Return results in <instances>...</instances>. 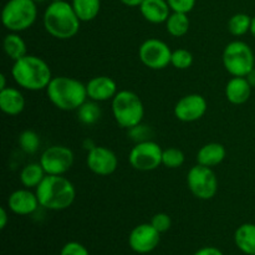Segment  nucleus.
<instances>
[{
    "label": "nucleus",
    "instance_id": "obj_1",
    "mask_svg": "<svg viewBox=\"0 0 255 255\" xmlns=\"http://www.w3.org/2000/svg\"><path fill=\"white\" fill-rule=\"evenodd\" d=\"M11 76L15 84L21 89L27 91H41L49 86L52 80V72L44 59L27 54L14 61Z\"/></svg>",
    "mask_w": 255,
    "mask_h": 255
},
{
    "label": "nucleus",
    "instance_id": "obj_2",
    "mask_svg": "<svg viewBox=\"0 0 255 255\" xmlns=\"http://www.w3.org/2000/svg\"><path fill=\"white\" fill-rule=\"evenodd\" d=\"M40 207L49 211H64L72 206L76 198V189L72 182L64 176L46 174L35 188Z\"/></svg>",
    "mask_w": 255,
    "mask_h": 255
},
{
    "label": "nucleus",
    "instance_id": "obj_3",
    "mask_svg": "<svg viewBox=\"0 0 255 255\" xmlns=\"http://www.w3.org/2000/svg\"><path fill=\"white\" fill-rule=\"evenodd\" d=\"M44 27L49 35L59 40H69L76 36L81 20L77 17L71 2L51 1L42 16Z\"/></svg>",
    "mask_w": 255,
    "mask_h": 255
},
{
    "label": "nucleus",
    "instance_id": "obj_4",
    "mask_svg": "<svg viewBox=\"0 0 255 255\" xmlns=\"http://www.w3.org/2000/svg\"><path fill=\"white\" fill-rule=\"evenodd\" d=\"M45 91L49 101L61 111H77L89 99L86 85L69 76L52 77Z\"/></svg>",
    "mask_w": 255,
    "mask_h": 255
},
{
    "label": "nucleus",
    "instance_id": "obj_5",
    "mask_svg": "<svg viewBox=\"0 0 255 255\" xmlns=\"http://www.w3.org/2000/svg\"><path fill=\"white\" fill-rule=\"evenodd\" d=\"M111 101L112 115L120 127L129 129L141 124L144 116V106L138 95L129 90H121Z\"/></svg>",
    "mask_w": 255,
    "mask_h": 255
},
{
    "label": "nucleus",
    "instance_id": "obj_6",
    "mask_svg": "<svg viewBox=\"0 0 255 255\" xmlns=\"http://www.w3.org/2000/svg\"><path fill=\"white\" fill-rule=\"evenodd\" d=\"M37 2L34 0H7L1 11V21L10 32L30 29L37 19Z\"/></svg>",
    "mask_w": 255,
    "mask_h": 255
},
{
    "label": "nucleus",
    "instance_id": "obj_7",
    "mask_svg": "<svg viewBox=\"0 0 255 255\" xmlns=\"http://www.w3.org/2000/svg\"><path fill=\"white\" fill-rule=\"evenodd\" d=\"M223 66L234 77H246L255 67V56L247 42L234 40L223 50Z\"/></svg>",
    "mask_w": 255,
    "mask_h": 255
},
{
    "label": "nucleus",
    "instance_id": "obj_8",
    "mask_svg": "<svg viewBox=\"0 0 255 255\" xmlns=\"http://www.w3.org/2000/svg\"><path fill=\"white\" fill-rule=\"evenodd\" d=\"M187 186L196 198L208 201L218 192V178L211 167L197 163L188 171Z\"/></svg>",
    "mask_w": 255,
    "mask_h": 255
},
{
    "label": "nucleus",
    "instance_id": "obj_9",
    "mask_svg": "<svg viewBox=\"0 0 255 255\" xmlns=\"http://www.w3.org/2000/svg\"><path fill=\"white\" fill-rule=\"evenodd\" d=\"M163 149L157 142L147 141L137 142L128 154V162L132 168L141 172L154 171L162 164Z\"/></svg>",
    "mask_w": 255,
    "mask_h": 255
},
{
    "label": "nucleus",
    "instance_id": "obj_10",
    "mask_svg": "<svg viewBox=\"0 0 255 255\" xmlns=\"http://www.w3.org/2000/svg\"><path fill=\"white\" fill-rule=\"evenodd\" d=\"M138 57L142 64L151 70H163L171 65L172 50L159 39L144 40L138 49Z\"/></svg>",
    "mask_w": 255,
    "mask_h": 255
},
{
    "label": "nucleus",
    "instance_id": "obj_11",
    "mask_svg": "<svg viewBox=\"0 0 255 255\" xmlns=\"http://www.w3.org/2000/svg\"><path fill=\"white\" fill-rule=\"evenodd\" d=\"M74 152L66 146L55 144L47 147L40 157V164L46 174L51 176H64L74 164Z\"/></svg>",
    "mask_w": 255,
    "mask_h": 255
},
{
    "label": "nucleus",
    "instance_id": "obj_12",
    "mask_svg": "<svg viewBox=\"0 0 255 255\" xmlns=\"http://www.w3.org/2000/svg\"><path fill=\"white\" fill-rule=\"evenodd\" d=\"M86 164L92 173L100 177H107L115 173L119 167L116 153L105 146H95L87 152Z\"/></svg>",
    "mask_w": 255,
    "mask_h": 255
},
{
    "label": "nucleus",
    "instance_id": "obj_13",
    "mask_svg": "<svg viewBox=\"0 0 255 255\" xmlns=\"http://www.w3.org/2000/svg\"><path fill=\"white\" fill-rule=\"evenodd\" d=\"M208 104L199 94H189L178 100L173 110L177 120L182 122H196L206 115Z\"/></svg>",
    "mask_w": 255,
    "mask_h": 255
},
{
    "label": "nucleus",
    "instance_id": "obj_14",
    "mask_svg": "<svg viewBox=\"0 0 255 255\" xmlns=\"http://www.w3.org/2000/svg\"><path fill=\"white\" fill-rule=\"evenodd\" d=\"M161 233L151 223H143L134 227L128 237L129 248L138 254H148L158 247Z\"/></svg>",
    "mask_w": 255,
    "mask_h": 255
},
{
    "label": "nucleus",
    "instance_id": "obj_15",
    "mask_svg": "<svg viewBox=\"0 0 255 255\" xmlns=\"http://www.w3.org/2000/svg\"><path fill=\"white\" fill-rule=\"evenodd\" d=\"M7 207L16 216H30L40 207L35 192L29 188H20L12 192L7 198Z\"/></svg>",
    "mask_w": 255,
    "mask_h": 255
},
{
    "label": "nucleus",
    "instance_id": "obj_16",
    "mask_svg": "<svg viewBox=\"0 0 255 255\" xmlns=\"http://www.w3.org/2000/svg\"><path fill=\"white\" fill-rule=\"evenodd\" d=\"M87 97L92 101L104 102L112 100L117 94V84L110 76H95L86 84Z\"/></svg>",
    "mask_w": 255,
    "mask_h": 255
},
{
    "label": "nucleus",
    "instance_id": "obj_17",
    "mask_svg": "<svg viewBox=\"0 0 255 255\" xmlns=\"http://www.w3.org/2000/svg\"><path fill=\"white\" fill-rule=\"evenodd\" d=\"M138 7L144 20L151 24H163L172 11L167 0H143Z\"/></svg>",
    "mask_w": 255,
    "mask_h": 255
},
{
    "label": "nucleus",
    "instance_id": "obj_18",
    "mask_svg": "<svg viewBox=\"0 0 255 255\" xmlns=\"http://www.w3.org/2000/svg\"><path fill=\"white\" fill-rule=\"evenodd\" d=\"M0 109L7 116H17L25 109V97L20 90L6 87L0 90Z\"/></svg>",
    "mask_w": 255,
    "mask_h": 255
},
{
    "label": "nucleus",
    "instance_id": "obj_19",
    "mask_svg": "<svg viewBox=\"0 0 255 255\" xmlns=\"http://www.w3.org/2000/svg\"><path fill=\"white\" fill-rule=\"evenodd\" d=\"M253 87L248 82L247 77H232L226 85V97L231 104L243 105L251 99Z\"/></svg>",
    "mask_w": 255,
    "mask_h": 255
},
{
    "label": "nucleus",
    "instance_id": "obj_20",
    "mask_svg": "<svg viewBox=\"0 0 255 255\" xmlns=\"http://www.w3.org/2000/svg\"><path fill=\"white\" fill-rule=\"evenodd\" d=\"M227 156L226 147L218 142H211L201 147L197 153V163L206 167H216L224 161Z\"/></svg>",
    "mask_w": 255,
    "mask_h": 255
},
{
    "label": "nucleus",
    "instance_id": "obj_21",
    "mask_svg": "<svg viewBox=\"0 0 255 255\" xmlns=\"http://www.w3.org/2000/svg\"><path fill=\"white\" fill-rule=\"evenodd\" d=\"M237 248L247 255H255V224L244 223L234 233Z\"/></svg>",
    "mask_w": 255,
    "mask_h": 255
},
{
    "label": "nucleus",
    "instance_id": "obj_22",
    "mask_svg": "<svg viewBox=\"0 0 255 255\" xmlns=\"http://www.w3.org/2000/svg\"><path fill=\"white\" fill-rule=\"evenodd\" d=\"M2 47H4L6 56L11 59L12 61H16V60L21 59L25 55H27L26 42L20 36L19 32H9L4 37Z\"/></svg>",
    "mask_w": 255,
    "mask_h": 255
},
{
    "label": "nucleus",
    "instance_id": "obj_23",
    "mask_svg": "<svg viewBox=\"0 0 255 255\" xmlns=\"http://www.w3.org/2000/svg\"><path fill=\"white\" fill-rule=\"evenodd\" d=\"M71 5L81 22L96 19L101 10V0H72Z\"/></svg>",
    "mask_w": 255,
    "mask_h": 255
},
{
    "label": "nucleus",
    "instance_id": "obj_24",
    "mask_svg": "<svg viewBox=\"0 0 255 255\" xmlns=\"http://www.w3.org/2000/svg\"><path fill=\"white\" fill-rule=\"evenodd\" d=\"M46 177V172L44 171L42 166L39 163H29L21 169L20 172V183L25 187V188H36L42 179Z\"/></svg>",
    "mask_w": 255,
    "mask_h": 255
},
{
    "label": "nucleus",
    "instance_id": "obj_25",
    "mask_svg": "<svg viewBox=\"0 0 255 255\" xmlns=\"http://www.w3.org/2000/svg\"><path fill=\"white\" fill-rule=\"evenodd\" d=\"M166 24L167 32L173 37H182L188 32L191 21H189L188 15L184 12L172 11L168 16Z\"/></svg>",
    "mask_w": 255,
    "mask_h": 255
},
{
    "label": "nucleus",
    "instance_id": "obj_26",
    "mask_svg": "<svg viewBox=\"0 0 255 255\" xmlns=\"http://www.w3.org/2000/svg\"><path fill=\"white\" fill-rule=\"evenodd\" d=\"M102 111L96 101H85L81 106L77 109V119L85 126H92L97 124L101 119Z\"/></svg>",
    "mask_w": 255,
    "mask_h": 255
},
{
    "label": "nucleus",
    "instance_id": "obj_27",
    "mask_svg": "<svg viewBox=\"0 0 255 255\" xmlns=\"http://www.w3.org/2000/svg\"><path fill=\"white\" fill-rule=\"evenodd\" d=\"M252 17L244 12L234 14L228 21V31L233 36H243L247 32L251 31Z\"/></svg>",
    "mask_w": 255,
    "mask_h": 255
},
{
    "label": "nucleus",
    "instance_id": "obj_28",
    "mask_svg": "<svg viewBox=\"0 0 255 255\" xmlns=\"http://www.w3.org/2000/svg\"><path fill=\"white\" fill-rule=\"evenodd\" d=\"M19 146L21 151H24L27 154H34L39 151V147L41 141H40L39 134L32 129H25L19 134Z\"/></svg>",
    "mask_w": 255,
    "mask_h": 255
},
{
    "label": "nucleus",
    "instance_id": "obj_29",
    "mask_svg": "<svg viewBox=\"0 0 255 255\" xmlns=\"http://www.w3.org/2000/svg\"><path fill=\"white\" fill-rule=\"evenodd\" d=\"M184 153L178 148L174 147H169V148L163 149V154H162V164L167 168L176 169L179 168L182 164L184 163Z\"/></svg>",
    "mask_w": 255,
    "mask_h": 255
},
{
    "label": "nucleus",
    "instance_id": "obj_30",
    "mask_svg": "<svg viewBox=\"0 0 255 255\" xmlns=\"http://www.w3.org/2000/svg\"><path fill=\"white\" fill-rule=\"evenodd\" d=\"M193 64V55L187 49H176L172 51L171 65L178 70H187Z\"/></svg>",
    "mask_w": 255,
    "mask_h": 255
},
{
    "label": "nucleus",
    "instance_id": "obj_31",
    "mask_svg": "<svg viewBox=\"0 0 255 255\" xmlns=\"http://www.w3.org/2000/svg\"><path fill=\"white\" fill-rule=\"evenodd\" d=\"M151 224L158 233H166L167 231H169L172 226L171 217L167 213H157L152 217Z\"/></svg>",
    "mask_w": 255,
    "mask_h": 255
},
{
    "label": "nucleus",
    "instance_id": "obj_32",
    "mask_svg": "<svg viewBox=\"0 0 255 255\" xmlns=\"http://www.w3.org/2000/svg\"><path fill=\"white\" fill-rule=\"evenodd\" d=\"M197 0H167L172 11L188 14L196 6Z\"/></svg>",
    "mask_w": 255,
    "mask_h": 255
},
{
    "label": "nucleus",
    "instance_id": "obj_33",
    "mask_svg": "<svg viewBox=\"0 0 255 255\" xmlns=\"http://www.w3.org/2000/svg\"><path fill=\"white\" fill-rule=\"evenodd\" d=\"M60 255H90L86 247L79 242H69L62 247Z\"/></svg>",
    "mask_w": 255,
    "mask_h": 255
},
{
    "label": "nucleus",
    "instance_id": "obj_34",
    "mask_svg": "<svg viewBox=\"0 0 255 255\" xmlns=\"http://www.w3.org/2000/svg\"><path fill=\"white\" fill-rule=\"evenodd\" d=\"M128 131L129 136H131L136 142H142L148 139L147 138V137H148V128H147V126H143V125H137V126L129 128Z\"/></svg>",
    "mask_w": 255,
    "mask_h": 255
},
{
    "label": "nucleus",
    "instance_id": "obj_35",
    "mask_svg": "<svg viewBox=\"0 0 255 255\" xmlns=\"http://www.w3.org/2000/svg\"><path fill=\"white\" fill-rule=\"evenodd\" d=\"M193 255H224L222 251H219L216 247H204V248L198 249Z\"/></svg>",
    "mask_w": 255,
    "mask_h": 255
},
{
    "label": "nucleus",
    "instance_id": "obj_36",
    "mask_svg": "<svg viewBox=\"0 0 255 255\" xmlns=\"http://www.w3.org/2000/svg\"><path fill=\"white\" fill-rule=\"evenodd\" d=\"M7 222H9V216H7L6 209H5V207H1L0 208V229H4Z\"/></svg>",
    "mask_w": 255,
    "mask_h": 255
},
{
    "label": "nucleus",
    "instance_id": "obj_37",
    "mask_svg": "<svg viewBox=\"0 0 255 255\" xmlns=\"http://www.w3.org/2000/svg\"><path fill=\"white\" fill-rule=\"evenodd\" d=\"M120 1H121L124 5H126V6L136 7V6H139L143 0H120Z\"/></svg>",
    "mask_w": 255,
    "mask_h": 255
},
{
    "label": "nucleus",
    "instance_id": "obj_38",
    "mask_svg": "<svg viewBox=\"0 0 255 255\" xmlns=\"http://www.w3.org/2000/svg\"><path fill=\"white\" fill-rule=\"evenodd\" d=\"M247 80H248V82L251 84V86L253 87V89H255V67L253 70H252L251 72H249L248 75H247Z\"/></svg>",
    "mask_w": 255,
    "mask_h": 255
},
{
    "label": "nucleus",
    "instance_id": "obj_39",
    "mask_svg": "<svg viewBox=\"0 0 255 255\" xmlns=\"http://www.w3.org/2000/svg\"><path fill=\"white\" fill-rule=\"evenodd\" d=\"M6 76L4 74L0 75V90L6 89Z\"/></svg>",
    "mask_w": 255,
    "mask_h": 255
},
{
    "label": "nucleus",
    "instance_id": "obj_40",
    "mask_svg": "<svg viewBox=\"0 0 255 255\" xmlns=\"http://www.w3.org/2000/svg\"><path fill=\"white\" fill-rule=\"evenodd\" d=\"M95 146H96V144H95L92 141H90V139H86V141L84 142V147H85V149H87V152H89L90 149L94 148Z\"/></svg>",
    "mask_w": 255,
    "mask_h": 255
},
{
    "label": "nucleus",
    "instance_id": "obj_41",
    "mask_svg": "<svg viewBox=\"0 0 255 255\" xmlns=\"http://www.w3.org/2000/svg\"><path fill=\"white\" fill-rule=\"evenodd\" d=\"M251 32L252 35H253V36L255 37V16L254 17H252V25H251Z\"/></svg>",
    "mask_w": 255,
    "mask_h": 255
},
{
    "label": "nucleus",
    "instance_id": "obj_42",
    "mask_svg": "<svg viewBox=\"0 0 255 255\" xmlns=\"http://www.w3.org/2000/svg\"><path fill=\"white\" fill-rule=\"evenodd\" d=\"M35 2H44V1H46V0H34Z\"/></svg>",
    "mask_w": 255,
    "mask_h": 255
},
{
    "label": "nucleus",
    "instance_id": "obj_43",
    "mask_svg": "<svg viewBox=\"0 0 255 255\" xmlns=\"http://www.w3.org/2000/svg\"><path fill=\"white\" fill-rule=\"evenodd\" d=\"M51 1H67V0H51Z\"/></svg>",
    "mask_w": 255,
    "mask_h": 255
}]
</instances>
